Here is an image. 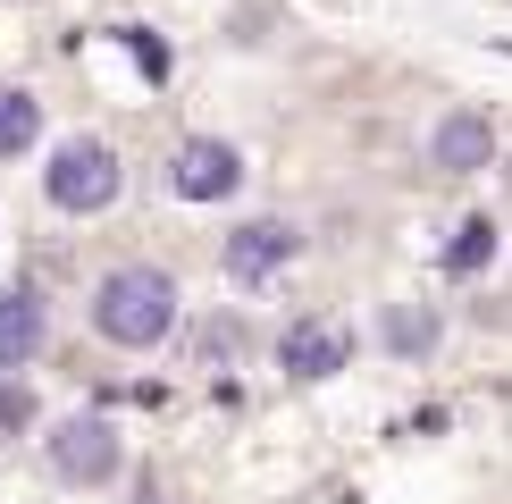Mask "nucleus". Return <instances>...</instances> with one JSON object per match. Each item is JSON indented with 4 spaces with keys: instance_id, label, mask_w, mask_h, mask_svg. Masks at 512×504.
<instances>
[{
    "instance_id": "f257e3e1",
    "label": "nucleus",
    "mask_w": 512,
    "mask_h": 504,
    "mask_svg": "<svg viewBox=\"0 0 512 504\" xmlns=\"http://www.w3.org/2000/svg\"><path fill=\"white\" fill-rule=\"evenodd\" d=\"M93 328L110 336L118 353H152L177 336V278L152 261H118L110 278L93 286Z\"/></svg>"
},
{
    "instance_id": "f03ea898",
    "label": "nucleus",
    "mask_w": 512,
    "mask_h": 504,
    "mask_svg": "<svg viewBox=\"0 0 512 504\" xmlns=\"http://www.w3.org/2000/svg\"><path fill=\"white\" fill-rule=\"evenodd\" d=\"M126 168L101 135H68L51 143V168H42V194H51V210H68V219H101V210L118 202Z\"/></svg>"
},
{
    "instance_id": "7ed1b4c3",
    "label": "nucleus",
    "mask_w": 512,
    "mask_h": 504,
    "mask_svg": "<svg viewBox=\"0 0 512 504\" xmlns=\"http://www.w3.org/2000/svg\"><path fill=\"white\" fill-rule=\"evenodd\" d=\"M42 454H51V471L68 479V488H110V479H118V462H126L118 429H110L101 412H68V420H51Z\"/></svg>"
},
{
    "instance_id": "20e7f679",
    "label": "nucleus",
    "mask_w": 512,
    "mask_h": 504,
    "mask_svg": "<svg viewBox=\"0 0 512 504\" xmlns=\"http://www.w3.org/2000/svg\"><path fill=\"white\" fill-rule=\"evenodd\" d=\"M294 252H303V236H294L286 219H244L236 236H219V269H227L236 286H269Z\"/></svg>"
},
{
    "instance_id": "39448f33",
    "label": "nucleus",
    "mask_w": 512,
    "mask_h": 504,
    "mask_svg": "<svg viewBox=\"0 0 512 504\" xmlns=\"http://www.w3.org/2000/svg\"><path fill=\"white\" fill-rule=\"evenodd\" d=\"M236 185H244V160H236V143H219V135L177 143V160H168V194L177 202H227Z\"/></svg>"
},
{
    "instance_id": "423d86ee",
    "label": "nucleus",
    "mask_w": 512,
    "mask_h": 504,
    "mask_svg": "<svg viewBox=\"0 0 512 504\" xmlns=\"http://www.w3.org/2000/svg\"><path fill=\"white\" fill-rule=\"evenodd\" d=\"M353 362V336L336 320H286V336H277V370L303 378V387H319V378H336Z\"/></svg>"
},
{
    "instance_id": "0eeeda50",
    "label": "nucleus",
    "mask_w": 512,
    "mask_h": 504,
    "mask_svg": "<svg viewBox=\"0 0 512 504\" xmlns=\"http://www.w3.org/2000/svg\"><path fill=\"white\" fill-rule=\"evenodd\" d=\"M429 160L445 168V177H479V168L496 160V118L487 110H445L429 126Z\"/></svg>"
},
{
    "instance_id": "6e6552de",
    "label": "nucleus",
    "mask_w": 512,
    "mask_h": 504,
    "mask_svg": "<svg viewBox=\"0 0 512 504\" xmlns=\"http://www.w3.org/2000/svg\"><path fill=\"white\" fill-rule=\"evenodd\" d=\"M42 336H51V311H42V294H34V286H9V294H0V378L26 370L34 353H42Z\"/></svg>"
},
{
    "instance_id": "1a4fd4ad",
    "label": "nucleus",
    "mask_w": 512,
    "mask_h": 504,
    "mask_svg": "<svg viewBox=\"0 0 512 504\" xmlns=\"http://www.w3.org/2000/svg\"><path fill=\"white\" fill-rule=\"evenodd\" d=\"M34 143H42V101L26 84H0V160L34 152Z\"/></svg>"
},
{
    "instance_id": "9d476101",
    "label": "nucleus",
    "mask_w": 512,
    "mask_h": 504,
    "mask_svg": "<svg viewBox=\"0 0 512 504\" xmlns=\"http://www.w3.org/2000/svg\"><path fill=\"white\" fill-rule=\"evenodd\" d=\"M479 261H496V219H462L454 244H445V269H454V278H471Z\"/></svg>"
},
{
    "instance_id": "9b49d317",
    "label": "nucleus",
    "mask_w": 512,
    "mask_h": 504,
    "mask_svg": "<svg viewBox=\"0 0 512 504\" xmlns=\"http://www.w3.org/2000/svg\"><path fill=\"white\" fill-rule=\"evenodd\" d=\"M387 345H395V353H412V362H420V353H437V311L395 303V311H387Z\"/></svg>"
},
{
    "instance_id": "f8f14e48",
    "label": "nucleus",
    "mask_w": 512,
    "mask_h": 504,
    "mask_svg": "<svg viewBox=\"0 0 512 504\" xmlns=\"http://www.w3.org/2000/svg\"><path fill=\"white\" fill-rule=\"evenodd\" d=\"M202 362H210V370H236V362H244V328H236V320H210V328H202Z\"/></svg>"
},
{
    "instance_id": "ddd939ff",
    "label": "nucleus",
    "mask_w": 512,
    "mask_h": 504,
    "mask_svg": "<svg viewBox=\"0 0 512 504\" xmlns=\"http://www.w3.org/2000/svg\"><path fill=\"white\" fill-rule=\"evenodd\" d=\"M0 429H34V395L26 387H0Z\"/></svg>"
},
{
    "instance_id": "4468645a",
    "label": "nucleus",
    "mask_w": 512,
    "mask_h": 504,
    "mask_svg": "<svg viewBox=\"0 0 512 504\" xmlns=\"http://www.w3.org/2000/svg\"><path fill=\"white\" fill-rule=\"evenodd\" d=\"M126 51H135V59H143V68H152V76H168V51H160V42L143 34V26H126Z\"/></svg>"
}]
</instances>
